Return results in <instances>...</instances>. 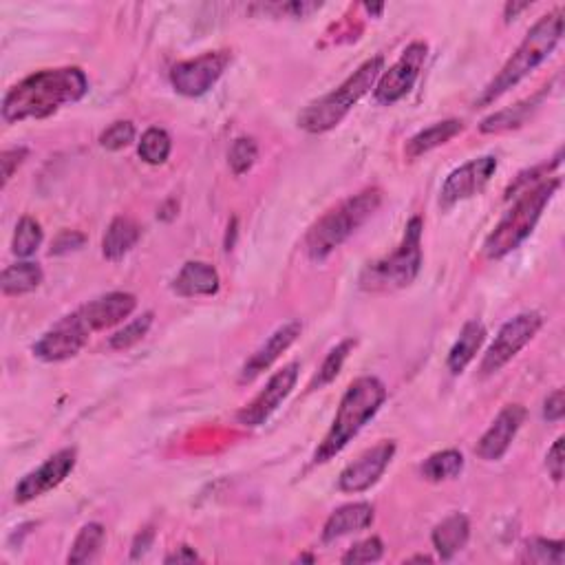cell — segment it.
<instances>
[{
    "instance_id": "cell-1",
    "label": "cell",
    "mask_w": 565,
    "mask_h": 565,
    "mask_svg": "<svg viewBox=\"0 0 565 565\" xmlns=\"http://www.w3.org/2000/svg\"><path fill=\"white\" fill-rule=\"evenodd\" d=\"M87 91L89 80L78 67L38 71L7 91L3 100V120L7 124L45 120L65 104L82 100Z\"/></svg>"
},
{
    "instance_id": "cell-2",
    "label": "cell",
    "mask_w": 565,
    "mask_h": 565,
    "mask_svg": "<svg viewBox=\"0 0 565 565\" xmlns=\"http://www.w3.org/2000/svg\"><path fill=\"white\" fill-rule=\"evenodd\" d=\"M563 16H565L563 7H557L554 12L539 18V23L528 31L524 42H521L513 56L508 58L504 69L497 73L495 80L488 84L482 95H479L475 106H486L490 102H495L506 91L517 87L521 80L528 78L543 60H548L550 53L557 49V45L561 42Z\"/></svg>"
},
{
    "instance_id": "cell-3",
    "label": "cell",
    "mask_w": 565,
    "mask_h": 565,
    "mask_svg": "<svg viewBox=\"0 0 565 565\" xmlns=\"http://www.w3.org/2000/svg\"><path fill=\"white\" fill-rule=\"evenodd\" d=\"M385 400H387V389L378 378L365 376L351 382L343 400H340L332 429H329L325 440L314 453V464H325L332 460L334 455L343 451L345 446L360 433L362 426L380 411Z\"/></svg>"
},
{
    "instance_id": "cell-4",
    "label": "cell",
    "mask_w": 565,
    "mask_h": 565,
    "mask_svg": "<svg viewBox=\"0 0 565 565\" xmlns=\"http://www.w3.org/2000/svg\"><path fill=\"white\" fill-rule=\"evenodd\" d=\"M382 204V193L378 188H367L362 193L345 199L334 210L318 219L307 232L305 250L309 259L325 261L329 254L340 248L362 223L373 217Z\"/></svg>"
},
{
    "instance_id": "cell-5",
    "label": "cell",
    "mask_w": 565,
    "mask_h": 565,
    "mask_svg": "<svg viewBox=\"0 0 565 565\" xmlns=\"http://www.w3.org/2000/svg\"><path fill=\"white\" fill-rule=\"evenodd\" d=\"M385 71V58L376 56L367 60L354 76H349L340 87L332 93L323 95L321 100L312 102L298 115V126L307 133H327L334 126L345 120L347 113L354 109L360 102L362 95H367L373 87H376L378 78Z\"/></svg>"
},
{
    "instance_id": "cell-6",
    "label": "cell",
    "mask_w": 565,
    "mask_h": 565,
    "mask_svg": "<svg viewBox=\"0 0 565 565\" xmlns=\"http://www.w3.org/2000/svg\"><path fill=\"white\" fill-rule=\"evenodd\" d=\"M561 186V179H546L537 184L535 188L524 190V195L519 197L517 204L510 208L504 219H501L495 230L488 234V239L484 243V254L488 259H501L517 250L521 243H524L532 230H535L537 221L541 219L543 210L552 201V197L557 195V190Z\"/></svg>"
},
{
    "instance_id": "cell-7",
    "label": "cell",
    "mask_w": 565,
    "mask_h": 565,
    "mask_svg": "<svg viewBox=\"0 0 565 565\" xmlns=\"http://www.w3.org/2000/svg\"><path fill=\"white\" fill-rule=\"evenodd\" d=\"M422 230L424 223L420 217H413L404 230L402 243L398 250L380 261L369 263L360 274V287L365 292L382 294L396 292L409 287L422 268Z\"/></svg>"
},
{
    "instance_id": "cell-8",
    "label": "cell",
    "mask_w": 565,
    "mask_h": 565,
    "mask_svg": "<svg viewBox=\"0 0 565 565\" xmlns=\"http://www.w3.org/2000/svg\"><path fill=\"white\" fill-rule=\"evenodd\" d=\"M541 327H543V316L539 312H524L515 318H510V321L499 329L493 345H490L484 354L482 365H479V376L488 378L504 369L508 362L537 336Z\"/></svg>"
},
{
    "instance_id": "cell-9",
    "label": "cell",
    "mask_w": 565,
    "mask_h": 565,
    "mask_svg": "<svg viewBox=\"0 0 565 565\" xmlns=\"http://www.w3.org/2000/svg\"><path fill=\"white\" fill-rule=\"evenodd\" d=\"M230 62L228 51H210L195 60L179 62L170 71V82L177 93L186 98H199L215 87L217 80L223 76Z\"/></svg>"
},
{
    "instance_id": "cell-10",
    "label": "cell",
    "mask_w": 565,
    "mask_h": 565,
    "mask_svg": "<svg viewBox=\"0 0 565 565\" xmlns=\"http://www.w3.org/2000/svg\"><path fill=\"white\" fill-rule=\"evenodd\" d=\"M91 329L82 321L78 312L62 318L60 323L53 325L49 332L34 345V356L45 362H62L73 356H78L89 343Z\"/></svg>"
},
{
    "instance_id": "cell-11",
    "label": "cell",
    "mask_w": 565,
    "mask_h": 565,
    "mask_svg": "<svg viewBox=\"0 0 565 565\" xmlns=\"http://www.w3.org/2000/svg\"><path fill=\"white\" fill-rule=\"evenodd\" d=\"M426 51L429 49H426L424 42H411V45L404 49L396 65L382 73V76L378 78L376 89H373V95H376L378 104H385V106L396 104L413 89V84L415 80H418L420 71L424 67Z\"/></svg>"
},
{
    "instance_id": "cell-12",
    "label": "cell",
    "mask_w": 565,
    "mask_h": 565,
    "mask_svg": "<svg viewBox=\"0 0 565 565\" xmlns=\"http://www.w3.org/2000/svg\"><path fill=\"white\" fill-rule=\"evenodd\" d=\"M76 462H78L76 449H62L56 455H51L45 464L36 468V471H31L20 479L14 495L16 504H29V501H34L49 493V490L58 488L71 475L73 468H76Z\"/></svg>"
},
{
    "instance_id": "cell-13",
    "label": "cell",
    "mask_w": 565,
    "mask_h": 565,
    "mask_svg": "<svg viewBox=\"0 0 565 565\" xmlns=\"http://www.w3.org/2000/svg\"><path fill=\"white\" fill-rule=\"evenodd\" d=\"M497 170V157L486 155L479 159H471V162L455 168L453 173L446 177L444 186L440 190V204L442 208H453L464 199H471L482 193L490 177Z\"/></svg>"
},
{
    "instance_id": "cell-14",
    "label": "cell",
    "mask_w": 565,
    "mask_h": 565,
    "mask_svg": "<svg viewBox=\"0 0 565 565\" xmlns=\"http://www.w3.org/2000/svg\"><path fill=\"white\" fill-rule=\"evenodd\" d=\"M298 371H301L298 362H290V365H285L281 371H276L259 396L254 398L248 407L239 411V424L254 429V426H261L268 420L270 415L281 407V402L292 393L298 380Z\"/></svg>"
},
{
    "instance_id": "cell-15",
    "label": "cell",
    "mask_w": 565,
    "mask_h": 565,
    "mask_svg": "<svg viewBox=\"0 0 565 565\" xmlns=\"http://www.w3.org/2000/svg\"><path fill=\"white\" fill-rule=\"evenodd\" d=\"M393 455H396V444L393 442L387 440L376 444L340 473L338 488L343 490V493H365V490L376 484L382 473L387 471Z\"/></svg>"
},
{
    "instance_id": "cell-16",
    "label": "cell",
    "mask_w": 565,
    "mask_h": 565,
    "mask_svg": "<svg viewBox=\"0 0 565 565\" xmlns=\"http://www.w3.org/2000/svg\"><path fill=\"white\" fill-rule=\"evenodd\" d=\"M526 420V409L521 404H508L499 411L495 422L490 424V429L482 435V440L475 446V455L482 457L486 462H497L506 455V451L513 444L515 435L519 433L521 424Z\"/></svg>"
},
{
    "instance_id": "cell-17",
    "label": "cell",
    "mask_w": 565,
    "mask_h": 565,
    "mask_svg": "<svg viewBox=\"0 0 565 565\" xmlns=\"http://www.w3.org/2000/svg\"><path fill=\"white\" fill-rule=\"evenodd\" d=\"M137 307V298L129 292H111L100 298H93L87 305L78 309L82 321L93 332H102L117 323H122L124 318H129Z\"/></svg>"
},
{
    "instance_id": "cell-18",
    "label": "cell",
    "mask_w": 565,
    "mask_h": 565,
    "mask_svg": "<svg viewBox=\"0 0 565 565\" xmlns=\"http://www.w3.org/2000/svg\"><path fill=\"white\" fill-rule=\"evenodd\" d=\"M301 329L303 325L298 323V321H290V323H285L281 325L276 332L265 340V343L254 351L252 358L245 362L243 369H241V376H239V382H252L257 376H261V373L265 369H270L276 360H279V356L283 354V351L290 349L294 345V340L301 336Z\"/></svg>"
},
{
    "instance_id": "cell-19",
    "label": "cell",
    "mask_w": 565,
    "mask_h": 565,
    "mask_svg": "<svg viewBox=\"0 0 565 565\" xmlns=\"http://www.w3.org/2000/svg\"><path fill=\"white\" fill-rule=\"evenodd\" d=\"M219 274L204 261H190L179 270L173 281V290L184 298L212 296L219 292Z\"/></svg>"
},
{
    "instance_id": "cell-20",
    "label": "cell",
    "mask_w": 565,
    "mask_h": 565,
    "mask_svg": "<svg viewBox=\"0 0 565 565\" xmlns=\"http://www.w3.org/2000/svg\"><path fill=\"white\" fill-rule=\"evenodd\" d=\"M373 524V506L371 504H347L338 508L325 521L323 541H336L354 532L367 530Z\"/></svg>"
},
{
    "instance_id": "cell-21",
    "label": "cell",
    "mask_w": 565,
    "mask_h": 565,
    "mask_svg": "<svg viewBox=\"0 0 565 565\" xmlns=\"http://www.w3.org/2000/svg\"><path fill=\"white\" fill-rule=\"evenodd\" d=\"M468 537H471V524L460 513L446 517L442 524H437L433 530V546L442 559H453L457 552L466 548Z\"/></svg>"
},
{
    "instance_id": "cell-22",
    "label": "cell",
    "mask_w": 565,
    "mask_h": 565,
    "mask_svg": "<svg viewBox=\"0 0 565 565\" xmlns=\"http://www.w3.org/2000/svg\"><path fill=\"white\" fill-rule=\"evenodd\" d=\"M142 237V230L129 217H117L111 221L102 239V254L109 261H120L129 254Z\"/></svg>"
},
{
    "instance_id": "cell-23",
    "label": "cell",
    "mask_w": 565,
    "mask_h": 565,
    "mask_svg": "<svg viewBox=\"0 0 565 565\" xmlns=\"http://www.w3.org/2000/svg\"><path fill=\"white\" fill-rule=\"evenodd\" d=\"M484 340H486V327L479 321H468L462 327L460 338L455 340V345L449 351V360H446L449 371L455 373V376L457 373H462L468 365H471L479 347L484 345Z\"/></svg>"
},
{
    "instance_id": "cell-24",
    "label": "cell",
    "mask_w": 565,
    "mask_h": 565,
    "mask_svg": "<svg viewBox=\"0 0 565 565\" xmlns=\"http://www.w3.org/2000/svg\"><path fill=\"white\" fill-rule=\"evenodd\" d=\"M464 131V124L460 120H446V122H437L429 129L420 131L418 135H413L411 140L407 142V148H404V153H407L409 159H415L420 155H426L435 151V148L444 146L446 142H451L455 135H460Z\"/></svg>"
},
{
    "instance_id": "cell-25",
    "label": "cell",
    "mask_w": 565,
    "mask_h": 565,
    "mask_svg": "<svg viewBox=\"0 0 565 565\" xmlns=\"http://www.w3.org/2000/svg\"><path fill=\"white\" fill-rule=\"evenodd\" d=\"M45 274H42L38 263H16L9 265L7 270H3V276H0V287H3L5 296H23L34 292L40 287Z\"/></svg>"
},
{
    "instance_id": "cell-26",
    "label": "cell",
    "mask_w": 565,
    "mask_h": 565,
    "mask_svg": "<svg viewBox=\"0 0 565 565\" xmlns=\"http://www.w3.org/2000/svg\"><path fill=\"white\" fill-rule=\"evenodd\" d=\"M539 102H541V95H535V98H530L526 102H519L515 106H510V109L488 115L486 120L479 124V131H482V133H504V131H510V129H519V126L528 120L530 113L537 109Z\"/></svg>"
},
{
    "instance_id": "cell-27",
    "label": "cell",
    "mask_w": 565,
    "mask_h": 565,
    "mask_svg": "<svg viewBox=\"0 0 565 565\" xmlns=\"http://www.w3.org/2000/svg\"><path fill=\"white\" fill-rule=\"evenodd\" d=\"M464 471V455L460 451H440L431 455L420 468V473L429 482H446V479L460 477Z\"/></svg>"
},
{
    "instance_id": "cell-28",
    "label": "cell",
    "mask_w": 565,
    "mask_h": 565,
    "mask_svg": "<svg viewBox=\"0 0 565 565\" xmlns=\"http://www.w3.org/2000/svg\"><path fill=\"white\" fill-rule=\"evenodd\" d=\"M104 541H106L104 526L102 524H87L78 532L76 541H73L67 561L73 563V565L89 563L91 559H95V554L102 550Z\"/></svg>"
},
{
    "instance_id": "cell-29",
    "label": "cell",
    "mask_w": 565,
    "mask_h": 565,
    "mask_svg": "<svg viewBox=\"0 0 565 565\" xmlns=\"http://www.w3.org/2000/svg\"><path fill=\"white\" fill-rule=\"evenodd\" d=\"M170 151H173V142H170V135L164 129H157V126H153V129H148L142 135L140 148H137L140 157L151 166L164 164L166 159L170 157Z\"/></svg>"
},
{
    "instance_id": "cell-30",
    "label": "cell",
    "mask_w": 565,
    "mask_h": 565,
    "mask_svg": "<svg viewBox=\"0 0 565 565\" xmlns=\"http://www.w3.org/2000/svg\"><path fill=\"white\" fill-rule=\"evenodd\" d=\"M40 243H42L40 223L31 217L20 219L16 232H14V243H12V250L16 257L20 259L31 257V254H36V250L40 248Z\"/></svg>"
},
{
    "instance_id": "cell-31",
    "label": "cell",
    "mask_w": 565,
    "mask_h": 565,
    "mask_svg": "<svg viewBox=\"0 0 565 565\" xmlns=\"http://www.w3.org/2000/svg\"><path fill=\"white\" fill-rule=\"evenodd\" d=\"M356 347V340H343V343L336 345L332 351H329L325 362H323V367L318 369V376L312 380V385H309V389H321L325 385H329V382L336 380V376L340 373V369H343L345 365V360L349 356V351Z\"/></svg>"
},
{
    "instance_id": "cell-32",
    "label": "cell",
    "mask_w": 565,
    "mask_h": 565,
    "mask_svg": "<svg viewBox=\"0 0 565 565\" xmlns=\"http://www.w3.org/2000/svg\"><path fill=\"white\" fill-rule=\"evenodd\" d=\"M524 559L530 563L561 565L565 561V543L550 539H532L524 548Z\"/></svg>"
},
{
    "instance_id": "cell-33",
    "label": "cell",
    "mask_w": 565,
    "mask_h": 565,
    "mask_svg": "<svg viewBox=\"0 0 565 565\" xmlns=\"http://www.w3.org/2000/svg\"><path fill=\"white\" fill-rule=\"evenodd\" d=\"M153 325V312H146L140 318H135L129 325H124L120 332H115L109 338L111 349H129L140 343V340L148 334V329Z\"/></svg>"
},
{
    "instance_id": "cell-34",
    "label": "cell",
    "mask_w": 565,
    "mask_h": 565,
    "mask_svg": "<svg viewBox=\"0 0 565 565\" xmlns=\"http://www.w3.org/2000/svg\"><path fill=\"white\" fill-rule=\"evenodd\" d=\"M257 159H259V146L252 137H239L228 153V162L234 175L248 173V170L257 164Z\"/></svg>"
},
{
    "instance_id": "cell-35",
    "label": "cell",
    "mask_w": 565,
    "mask_h": 565,
    "mask_svg": "<svg viewBox=\"0 0 565 565\" xmlns=\"http://www.w3.org/2000/svg\"><path fill=\"white\" fill-rule=\"evenodd\" d=\"M135 140V126L131 122H115L100 135V146L106 151H122Z\"/></svg>"
},
{
    "instance_id": "cell-36",
    "label": "cell",
    "mask_w": 565,
    "mask_h": 565,
    "mask_svg": "<svg viewBox=\"0 0 565 565\" xmlns=\"http://www.w3.org/2000/svg\"><path fill=\"white\" fill-rule=\"evenodd\" d=\"M382 552H385V546H382V541L378 537H371L356 543L354 548H351L345 557L343 563L347 565H358V563H373L382 557Z\"/></svg>"
},
{
    "instance_id": "cell-37",
    "label": "cell",
    "mask_w": 565,
    "mask_h": 565,
    "mask_svg": "<svg viewBox=\"0 0 565 565\" xmlns=\"http://www.w3.org/2000/svg\"><path fill=\"white\" fill-rule=\"evenodd\" d=\"M29 155L27 148H9L3 155H0V164H3V186L9 184V179L14 177L18 166L25 162Z\"/></svg>"
},
{
    "instance_id": "cell-38",
    "label": "cell",
    "mask_w": 565,
    "mask_h": 565,
    "mask_svg": "<svg viewBox=\"0 0 565 565\" xmlns=\"http://www.w3.org/2000/svg\"><path fill=\"white\" fill-rule=\"evenodd\" d=\"M84 241H87V237L84 234L76 232V230H65V232H60L58 234V239L53 241V248H51V254H69L73 250H80Z\"/></svg>"
},
{
    "instance_id": "cell-39",
    "label": "cell",
    "mask_w": 565,
    "mask_h": 565,
    "mask_svg": "<svg viewBox=\"0 0 565 565\" xmlns=\"http://www.w3.org/2000/svg\"><path fill=\"white\" fill-rule=\"evenodd\" d=\"M565 415V396H563V389H557L554 393H550L546 404H543V418L548 422H559L563 420Z\"/></svg>"
},
{
    "instance_id": "cell-40",
    "label": "cell",
    "mask_w": 565,
    "mask_h": 565,
    "mask_svg": "<svg viewBox=\"0 0 565 565\" xmlns=\"http://www.w3.org/2000/svg\"><path fill=\"white\" fill-rule=\"evenodd\" d=\"M563 437H559L557 442L552 444V449L548 451V457H546V466H548V473L552 475L554 482H561L563 479Z\"/></svg>"
},
{
    "instance_id": "cell-41",
    "label": "cell",
    "mask_w": 565,
    "mask_h": 565,
    "mask_svg": "<svg viewBox=\"0 0 565 565\" xmlns=\"http://www.w3.org/2000/svg\"><path fill=\"white\" fill-rule=\"evenodd\" d=\"M153 530H142L140 535H137L135 543H133V559H140L144 557V554L148 552V548H151V543H153Z\"/></svg>"
},
{
    "instance_id": "cell-42",
    "label": "cell",
    "mask_w": 565,
    "mask_h": 565,
    "mask_svg": "<svg viewBox=\"0 0 565 565\" xmlns=\"http://www.w3.org/2000/svg\"><path fill=\"white\" fill-rule=\"evenodd\" d=\"M197 559H199L197 552L190 550L188 546H184V548H179V552L166 557V563H195Z\"/></svg>"
},
{
    "instance_id": "cell-43",
    "label": "cell",
    "mask_w": 565,
    "mask_h": 565,
    "mask_svg": "<svg viewBox=\"0 0 565 565\" xmlns=\"http://www.w3.org/2000/svg\"><path fill=\"white\" fill-rule=\"evenodd\" d=\"M526 9H530V3H521V5H517V3H508V5H506V20L510 23V20H515V18H517V14H519V12H526Z\"/></svg>"
},
{
    "instance_id": "cell-44",
    "label": "cell",
    "mask_w": 565,
    "mask_h": 565,
    "mask_svg": "<svg viewBox=\"0 0 565 565\" xmlns=\"http://www.w3.org/2000/svg\"><path fill=\"white\" fill-rule=\"evenodd\" d=\"M365 9L369 14H382V9H385V5H365Z\"/></svg>"
}]
</instances>
